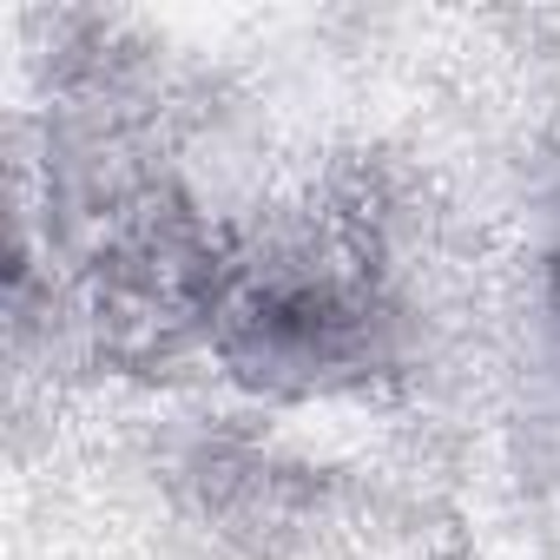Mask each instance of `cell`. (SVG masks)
I'll use <instances>...</instances> for the list:
<instances>
[{"label":"cell","mask_w":560,"mask_h":560,"mask_svg":"<svg viewBox=\"0 0 560 560\" xmlns=\"http://www.w3.org/2000/svg\"><path fill=\"white\" fill-rule=\"evenodd\" d=\"M553 324H560V257H553Z\"/></svg>","instance_id":"cell-2"},{"label":"cell","mask_w":560,"mask_h":560,"mask_svg":"<svg viewBox=\"0 0 560 560\" xmlns=\"http://www.w3.org/2000/svg\"><path fill=\"white\" fill-rule=\"evenodd\" d=\"M211 337L224 363L270 389H311L350 376L376 343L370 270L330 244H284L264 257H224Z\"/></svg>","instance_id":"cell-1"}]
</instances>
